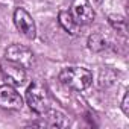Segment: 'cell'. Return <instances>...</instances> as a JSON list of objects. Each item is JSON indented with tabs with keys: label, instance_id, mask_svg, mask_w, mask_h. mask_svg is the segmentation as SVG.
Segmentation results:
<instances>
[{
	"label": "cell",
	"instance_id": "6da1fadb",
	"mask_svg": "<svg viewBox=\"0 0 129 129\" xmlns=\"http://www.w3.org/2000/svg\"><path fill=\"white\" fill-rule=\"evenodd\" d=\"M58 79L62 85H66L70 90L75 91H84L87 90L93 82V75L90 70L84 67H66L59 72Z\"/></svg>",
	"mask_w": 129,
	"mask_h": 129
},
{
	"label": "cell",
	"instance_id": "7a4b0ae2",
	"mask_svg": "<svg viewBox=\"0 0 129 129\" xmlns=\"http://www.w3.org/2000/svg\"><path fill=\"white\" fill-rule=\"evenodd\" d=\"M26 103L35 114H44L50 109V96L40 82H32L26 90Z\"/></svg>",
	"mask_w": 129,
	"mask_h": 129
},
{
	"label": "cell",
	"instance_id": "3957f363",
	"mask_svg": "<svg viewBox=\"0 0 129 129\" xmlns=\"http://www.w3.org/2000/svg\"><path fill=\"white\" fill-rule=\"evenodd\" d=\"M5 59L12 61L18 66H21L23 69H30L35 62V56L32 53L30 49L21 46V44H12L6 49L5 52Z\"/></svg>",
	"mask_w": 129,
	"mask_h": 129
},
{
	"label": "cell",
	"instance_id": "277c9868",
	"mask_svg": "<svg viewBox=\"0 0 129 129\" xmlns=\"http://www.w3.org/2000/svg\"><path fill=\"white\" fill-rule=\"evenodd\" d=\"M14 24L18 29V32L26 37L27 40H34L37 35V26L32 18V15L24 8H17L14 11Z\"/></svg>",
	"mask_w": 129,
	"mask_h": 129
},
{
	"label": "cell",
	"instance_id": "5b68a950",
	"mask_svg": "<svg viewBox=\"0 0 129 129\" xmlns=\"http://www.w3.org/2000/svg\"><path fill=\"white\" fill-rule=\"evenodd\" d=\"M0 108L9 111H18L23 108V97L11 84L0 85Z\"/></svg>",
	"mask_w": 129,
	"mask_h": 129
},
{
	"label": "cell",
	"instance_id": "8992f818",
	"mask_svg": "<svg viewBox=\"0 0 129 129\" xmlns=\"http://www.w3.org/2000/svg\"><path fill=\"white\" fill-rule=\"evenodd\" d=\"M70 14L81 26L91 24L94 21V17H96L94 9L90 5L88 0H73L72 6H70Z\"/></svg>",
	"mask_w": 129,
	"mask_h": 129
},
{
	"label": "cell",
	"instance_id": "52a82bcc",
	"mask_svg": "<svg viewBox=\"0 0 129 129\" xmlns=\"http://www.w3.org/2000/svg\"><path fill=\"white\" fill-rule=\"evenodd\" d=\"M0 69H2V73L5 76V79H8V82L14 84V85H24L27 81L26 76V69H23L21 66L5 59L2 64H0Z\"/></svg>",
	"mask_w": 129,
	"mask_h": 129
},
{
	"label": "cell",
	"instance_id": "ba28073f",
	"mask_svg": "<svg viewBox=\"0 0 129 129\" xmlns=\"http://www.w3.org/2000/svg\"><path fill=\"white\" fill-rule=\"evenodd\" d=\"M41 121H37L34 124L37 126H46V127H66L69 124L66 115L59 111H46L44 114H41Z\"/></svg>",
	"mask_w": 129,
	"mask_h": 129
},
{
	"label": "cell",
	"instance_id": "9c48e42d",
	"mask_svg": "<svg viewBox=\"0 0 129 129\" xmlns=\"http://www.w3.org/2000/svg\"><path fill=\"white\" fill-rule=\"evenodd\" d=\"M58 21L61 24V27L69 32L70 35H78L79 30H81V24L73 18V15L70 14V11H66V9H62L58 12Z\"/></svg>",
	"mask_w": 129,
	"mask_h": 129
},
{
	"label": "cell",
	"instance_id": "30bf717a",
	"mask_svg": "<svg viewBox=\"0 0 129 129\" xmlns=\"http://www.w3.org/2000/svg\"><path fill=\"white\" fill-rule=\"evenodd\" d=\"M87 44H88V49H90L91 52H96V53H99V52L105 50V49H106V46H108V44H106L105 37H103L102 34H99V32L91 34V35L88 37Z\"/></svg>",
	"mask_w": 129,
	"mask_h": 129
},
{
	"label": "cell",
	"instance_id": "8fae6325",
	"mask_svg": "<svg viewBox=\"0 0 129 129\" xmlns=\"http://www.w3.org/2000/svg\"><path fill=\"white\" fill-rule=\"evenodd\" d=\"M109 23L114 26V29L120 30L121 34H124L126 30V23L123 20V17H114V15H109Z\"/></svg>",
	"mask_w": 129,
	"mask_h": 129
},
{
	"label": "cell",
	"instance_id": "7c38bea8",
	"mask_svg": "<svg viewBox=\"0 0 129 129\" xmlns=\"http://www.w3.org/2000/svg\"><path fill=\"white\" fill-rule=\"evenodd\" d=\"M121 111L124 115H129V93H124L121 100Z\"/></svg>",
	"mask_w": 129,
	"mask_h": 129
}]
</instances>
